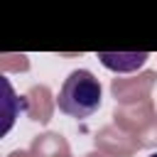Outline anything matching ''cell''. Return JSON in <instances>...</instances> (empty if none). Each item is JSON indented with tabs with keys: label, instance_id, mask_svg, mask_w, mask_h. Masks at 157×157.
<instances>
[{
	"label": "cell",
	"instance_id": "6da1fadb",
	"mask_svg": "<svg viewBox=\"0 0 157 157\" xmlns=\"http://www.w3.org/2000/svg\"><path fill=\"white\" fill-rule=\"evenodd\" d=\"M101 101H103V86L88 69L71 71L64 78V83L59 88V96H56L59 110L64 115L78 118V120L91 118L101 108Z\"/></svg>",
	"mask_w": 157,
	"mask_h": 157
},
{
	"label": "cell",
	"instance_id": "7a4b0ae2",
	"mask_svg": "<svg viewBox=\"0 0 157 157\" xmlns=\"http://www.w3.org/2000/svg\"><path fill=\"white\" fill-rule=\"evenodd\" d=\"M98 59L110 71H135L147 61V52H98Z\"/></svg>",
	"mask_w": 157,
	"mask_h": 157
},
{
	"label": "cell",
	"instance_id": "3957f363",
	"mask_svg": "<svg viewBox=\"0 0 157 157\" xmlns=\"http://www.w3.org/2000/svg\"><path fill=\"white\" fill-rule=\"evenodd\" d=\"M150 157H157V152H152V155H150Z\"/></svg>",
	"mask_w": 157,
	"mask_h": 157
}]
</instances>
